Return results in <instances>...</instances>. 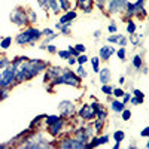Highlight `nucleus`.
I'll list each match as a JSON object with an SVG mask.
<instances>
[{"instance_id": "f257e3e1", "label": "nucleus", "mask_w": 149, "mask_h": 149, "mask_svg": "<svg viewBox=\"0 0 149 149\" xmlns=\"http://www.w3.org/2000/svg\"><path fill=\"white\" fill-rule=\"evenodd\" d=\"M12 81H15V67H6L0 72V86H8L12 84Z\"/></svg>"}, {"instance_id": "f03ea898", "label": "nucleus", "mask_w": 149, "mask_h": 149, "mask_svg": "<svg viewBox=\"0 0 149 149\" xmlns=\"http://www.w3.org/2000/svg\"><path fill=\"white\" fill-rule=\"evenodd\" d=\"M54 84H69V85H78L79 84V78L78 76H74V74L72 72H64L63 76H58L55 79Z\"/></svg>"}, {"instance_id": "7ed1b4c3", "label": "nucleus", "mask_w": 149, "mask_h": 149, "mask_svg": "<svg viewBox=\"0 0 149 149\" xmlns=\"http://www.w3.org/2000/svg\"><path fill=\"white\" fill-rule=\"evenodd\" d=\"M127 6L125 0H109V12H119Z\"/></svg>"}, {"instance_id": "20e7f679", "label": "nucleus", "mask_w": 149, "mask_h": 149, "mask_svg": "<svg viewBox=\"0 0 149 149\" xmlns=\"http://www.w3.org/2000/svg\"><path fill=\"white\" fill-rule=\"evenodd\" d=\"M17 42L19 45H24V43H29V42H34L33 40V36H31V29L26 30V31H22L17 36Z\"/></svg>"}, {"instance_id": "39448f33", "label": "nucleus", "mask_w": 149, "mask_h": 149, "mask_svg": "<svg viewBox=\"0 0 149 149\" xmlns=\"http://www.w3.org/2000/svg\"><path fill=\"white\" fill-rule=\"evenodd\" d=\"M94 113H95V110H94L91 106H88V104H85V106L79 110V115H81L82 118H85V119L93 118V116H94Z\"/></svg>"}, {"instance_id": "423d86ee", "label": "nucleus", "mask_w": 149, "mask_h": 149, "mask_svg": "<svg viewBox=\"0 0 149 149\" xmlns=\"http://www.w3.org/2000/svg\"><path fill=\"white\" fill-rule=\"evenodd\" d=\"M12 21L17 22V24H24L26 22V14L22 10H17L14 15H12Z\"/></svg>"}, {"instance_id": "0eeeda50", "label": "nucleus", "mask_w": 149, "mask_h": 149, "mask_svg": "<svg viewBox=\"0 0 149 149\" xmlns=\"http://www.w3.org/2000/svg\"><path fill=\"white\" fill-rule=\"evenodd\" d=\"M113 52H115V49L112 48V46H103V48L100 49V57L104 58V60H107Z\"/></svg>"}, {"instance_id": "6e6552de", "label": "nucleus", "mask_w": 149, "mask_h": 149, "mask_svg": "<svg viewBox=\"0 0 149 149\" xmlns=\"http://www.w3.org/2000/svg\"><path fill=\"white\" fill-rule=\"evenodd\" d=\"M61 125H63V124H61V119L55 121L54 124H51V125H49V133H51L52 136H57V134L60 133V130H61Z\"/></svg>"}, {"instance_id": "1a4fd4ad", "label": "nucleus", "mask_w": 149, "mask_h": 149, "mask_svg": "<svg viewBox=\"0 0 149 149\" xmlns=\"http://www.w3.org/2000/svg\"><path fill=\"white\" fill-rule=\"evenodd\" d=\"M74 17H76V12H67L66 15H63L60 18V24H67V22H70Z\"/></svg>"}, {"instance_id": "9d476101", "label": "nucleus", "mask_w": 149, "mask_h": 149, "mask_svg": "<svg viewBox=\"0 0 149 149\" xmlns=\"http://www.w3.org/2000/svg\"><path fill=\"white\" fill-rule=\"evenodd\" d=\"M100 81H102L103 84H106V82L110 81V72H109V69H103V70L100 72Z\"/></svg>"}, {"instance_id": "9b49d317", "label": "nucleus", "mask_w": 149, "mask_h": 149, "mask_svg": "<svg viewBox=\"0 0 149 149\" xmlns=\"http://www.w3.org/2000/svg\"><path fill=\"white\" fill-rule=\"evenodd\" d=\"M60 107H61V110H63V113H70V112L73 110V104L70 102H63L60 104Z\"/></svg>"}, {"instance_id": "f8f14e48", "label": "nucleus", "mask_w": 149, "mask_h": 149, "mask_svg": "<svg viewBox=\"0 0 149 149\" xmlns=\"http://www.w3.org/2000/svg\"><path fill=\"white\" fill-rule=\"evenodd\" d=\"M73 143H74V139H64L60 143V148H73Z\"/></svg>"}, {"instance_id": "ddd939ff", "label": "nucleus", "mask_w": 149, "mask_h": 149, "mask_svg": "<svg viewBox=\"0 0 149 149\" xmlns=\"http://www.w3.org/2000/svg\"><path fill=\"white\" fill-rule=\"evenodd\" d=\"M112 109H113L115 112H122L124 110V103H121V102H113L112 103Z\"/></svg>"}, {"instance_id": "4468645a", "label": "nucleus", "mask_w": 149, "mask_h": 149, "mask_svg": "<svg viewBox=\"0 0 149 149\" xmlns=\"http://www.w3.org/2000/svg\"><path fill=\"white\" fill-rule=\"evenodd\" d=\"M60 118L57 116V115H51V116H48L46 118V124H48V125H51V124H54L55 121H58Z\"/></svg>"}, {"instance_id": "2eb2a0df", "label": "nucleus", "mask_w": 149, "mask_h": 149, "mask_svg": "<svg viewBox=\"0 0 149 149\" xmlns=\"http://www.w3.org/2000/svg\"><path fill=\"white\" fill-rule=\"evenodd\" d=\"M113 137H115V140H116V142H121V140H124V131H115Z\"/></svg>"}, {"instance_id": "dca6fc26", "label": "nucleus", "mask_w": 149, "mask_h": 149, "mask_svg": "<svg viewBox=\"0 0 149 149\" xmlns=\"http://www.w3.org/2000/svg\"><path fill=\"white\" fill-rule=\"evenodd\" d=\"M8 97V90L6 86H0V100H3V98Z\"/></svg>"}, {"instance_id": "f3484780", "label": "nucleus", "mask_w": 149, "mask_h": 149, "mask_svg": "<svg viewBox=\"0 0 149 149\" xmlns=\"http://www.w3.org/2000/svg\"><path fill=\"white\" fill-rule=\"evenodd\" d=\"M10 42H12L10 37H6V39H3V40H2V43H0V45H2V48H3V49H6V48H9Z\"/></svg>"}, {"instance_id": "a211bd4d", "label": "nucleus", "mask_w": 149, "mask_h": 149, "mask_svg": "<svg viewBox=\"0 0 149 149\" xmlns=\"http://www.w3.org/2000/svg\"><path fill=\"white\" fill-rule=\"evenodd\" d=\"M133 64H134V67H137V69L142 66V60H140V57H139V55H136V57H134V60H133Z\"/></svg>"}, {"instance_id": "6ab92c4d", "label": "nucleus", "mask_w": 149, "mask_h": 149, "mask_svg": "<svg viewBox=\"0 0 149 149\" xmlns=\"http://www.w3.org/2000/svg\"><path fill=\"white\" fill-rule=\"evenodd\" d=\"M91 63H93V69H94V72H98L100 69H98V58L97 57H94L93 60H91Z\"/></svg>"}, {"instance_id": "aec40b11", "label": "nucleus", "mask_w": 149, "mask_h": 149, "mask_svg": "<svg viewBox=\"0 0 149 149\" xmlns=\"http://www.w3.org/2000/svg\"><path fill=\"white\" fill-rule=\"evenodd\" d=\"M48 3L51 5V8L55 10V12H58V9H60V6L57 5V0H48Z\"/></svg>"}, {"instance_id": "412c9836", "label": "nucleus", "mask_w": 149, "mask_h": 149, "mask_svg": "<svg viewBox=\"0 0 149 149\" xmlns=\"http://www.w3.org/2000/svg\"><path fill=\"white\" fill-rule=\"evenodd\" d=\"M57 2L60 3L61 9H69V2H67V0H57Z\"/></svg>"}, {"instance_id": "4be33fe9", "label": "nucleus", "mask_w": 149, "mask_h": 149, "mask_svg": "<svg viewBox=\"0 0 149 149\" xmlns=\"http://www.w3.org/2000/svg\"><path fill=\"white\" fill-rule=\"evenodd\" d=\"M127 30H128V33H131V34L134 33V30H136V24H134L133 21H130V22H128V26H127Z\"/></svg>"}, {"instance_id": "5701e85b", "label": "nucleus", "mask_w": 149, "mask_h": 149, "mask_svg": "<svg viewBox=\"0 0 149 149\" xmlns=\"http://www.w3.org/2000/svg\"><path fill=\"white\" fill-rule=\"evenodd\" d=\"M130 116H131L130 110H125V109H124V110H122V119H124V121H128Z\"/></svg>"}, {"instance_id": "b1692460", "label": "nucleus", "mask_w": 149, "mask_h": 149, "mask_svg": "<svg viewBox=\"0 0 149 149\" xmlns=\"http://www.w3.org/2000/svg\"><path fill=\"white\" fill-rule=\"evenodd\" d=\"M86 61H88V58H86V55H78V63L79 64H84V63H86Z\"/></svg>"}, {"instance_id": "393cba45", "label": "nucleus", "mask_w": 149, "mask_h": 149, "mask_svg": "<svg viewBox=\"0 0 149 149\" xmlns=\"http://www.w3.org/2000/svg\"><path fill=\"white\" fill-rule=\"evenodd\" d=\"M102 91H103L104 94H112V91H113V90H112V88H110L109 85H103V88H102Z\"/></svg>"}, {"instance_id": "a878e982", "label": "nucleus", "mask_w": 149, "mask_h": 149, "mask_svg": "<svg viewBox=\"0 0 149 149\" xmlns=\"http://www.w3.org/2000/svg\"><path fill=\"white\" fill-rule=\"evenodd\" d=\"M78 74H79V76H81V78H85V76H86V72L84 70V67H82V64H81V66H79V69H78Z\"/></svg>"}, {"instance_id": "bb28decb", "label": "nucleus", "mask_w": 149, "mask_h": 149, "mask_svg": "<svg viewBox=\"0 0 149 149\" xmlns=\"http://www.w3.org/2000/svg\"><path fill=\"white\" fill-rule=\"evenodd\" d=\"M119 39H121V34H116V36H110L109 37V42H119Z\"/></svg>"}, {"instance_id": "cd10ccee", "label": "nucleus", "mask_w": 149, "mask_h": 149, "mask_svg": "<svg viewBox=\"0 0 149 149\" xmlns=\"http://www.w3.org/2000/svg\"><path fill=\"white\" fill-rule=\"evenodd\" d=\"M58 54H60L61 58H69L70 57V51H60Z\"/></svg>"}, {"instance_id": "c85d7f7f", "label": "nucleus", "mask_w": 149, "mask_h": 149, "mask_svg": "<svg viewBox=\"0 0 149 149\" xmlns=\"http://www.w3.org/2000/svg\"><path fill=\"white\" fill-rule=\"evenodd\" d=\"M97 115H98V119H104V118H106V112L98 109V110H97Z\"/></svg>"}, {"instance_id": "c756f323", "label": "nucleus", "mask_w": 149, "mask_h": 149, "mask_svg": "<svg viewBox=\"0 0 149 149\" xmlns=\"http://www.w3.org/2000/svg\"><path fill=\"white\" fill-rule=\"evenodd\" d=\"M109 142V136H103V137L98 139V145H103V143H107Z\"/></svg>"}, {"instance_id": "7c9ffc66", "label": "nucleus", "mask_w": 149, "mask_h": 149, "mask_svg": "<svg viewBox=\"0 0 149 149\" xmlns=\"http://www.w3.org/2000/svg\"><path fill=\"white\" fill-rule=\"evenodd\" d=\"M118 57H119L121 60H124V58H125V49H124V48H121L119 51H118Z\"/></svg>"}, {"instance_id": "2f4dec72", "label": "nucleus", "mask_w": 149, "mask_h": 149, "mask_svg": "<svg viewBox=\"0 0 149 149\" xmlns=\"http://www.w3.org/2000/svg\"><path fill=\"white\" fill-rule=\"evenodd\" d=\"M113 94H115L116 97H122V95H124V91L119 90V88H116V90H113Z\"/></svg>"}, {"instance_id": "473e14b6", "label": "nucleus", "mask_w": 149, "mask_h": 149, "mask_svg": "<svg viewBox=\"0 0 149 149\" xmlns=\"http://www.w3.org/2000/svg\"><path fill=\"white\" fill-rule=\"evenodd\" d=\"M74 49H76L78 52H84V51H85V46H84V45H81V43H78Z\"/></svg>"}, {"instance_id": "72a5a7b5", "label": "nucleus", "mask_w": 149, "mask_h": 149, "mask_svg": "<svg viewBox=\"0 0 149 149\" xmlns=\"http://www.w3.org/2000/svg\"><path fill=\"white\" fill-rule=\"evenodd\" d=\"M134 94L137 95V98H140V100H143V94L139 91V90H134Z\"/></svg>"}, {"instance_id": "f704fd0d", "label": "nucleus", "mask_w": 149, "mask_h": 149, "mask_svg": "<svg viewBox=\"0 0 149 149\" xmlns=\"http://www.w3.org/2000/svg\"><path fill=\"white\" fill-rule=\"evenodd\" d=\"M42 34H46V36H51V34H52V30H51V29H46V30H43V31H42Z\"/></svg>"}, {"instance_id": "c9c22d12", "label": "nucleus", "mask_w": 149, "mask_h": 149, "mask_svg": "<svg viewBox=\"0 0 149 149\" xmlns=\"http://www.w3.org/2000/svg\"><path fill=\"white\" fill-rule=\"evenodd\" d=\"M140 102H143V100H140V98H131V103L133 104H139Z\"/></svg>"}, {"instance_id": "e433bc0d", "label": "nucleus", "mask_w": 149, "mask_h": 149, "mask_svg": "<svg viewBox=\"0 0 149 149\" xmlns=\"http://www.w3.org/2000/svg\"><path fill=\"white\" fill-rule=\"evenodd\" d=\"M95 130H97V131L102 130V121H97V122H95Z\"/></svg>"}, {"instance_id": "4c0bfd02", "label": "nucleus", "mask_w": 149, "mask_h": 149, "mask_svg": "<svg viewBox=\"0 0 149 149\" xmlns=\"http://www.w3.org/2000/svg\"><path fill=\"white\" fill-rule=\"evenodd\" d=\"M140 134H142V136H149V128H145Z\"/></svg>"}, {"instance_id": "58836bf2", "label": "nucleus", "mask_w": 149, "mask_h": 149, "mask_svg": "<svg viewBox=\"0 0 149 149\" xmlns=\"http://www.w3.org/2000/svg\"><path fill=\"white\" fill-rule=\"evenodd\" d=\"M109 31H112V33L116 31V27H115V26H110V27H109Z\"/></svg>"}, {"instance_id": "ea45409f", "label": "nucleus", "mask_w": 149, "mask_h": 149, "mask_svg": "<svg viewBox=\"0 0 149 149\" xmlns=\"http://www.w3.org/2000/svg\"><path fill=\"white\" fill-rule=\"evenodd\" d=\"M48 51L49 52H54L55 51V46H48Z\"/></svg>"}, {"instance_id": "a19ab883", "label": "nucleus", "mask_w": 149, "mask_h": 149, "mask_svg": "<svg viewBox=\"0 0 149 149\" xmlns=\"http://www.w3.org/2000/svg\"><path fill=\"white\" fill-rule=\"evenodd\" d=\"M128 98H130L128 94H124V102H128Z\"/></svg>"}, {"instance_id": "79ce46f5", "label": "nucleus", "mask_w": 149, "mask_h": 149, "mask_svg": "<svg viewBox=\"0 0 149 149\" xmlns=\"http://www.w3.org/2000/svg\"><path fill=\"white\" fill-rule=\"evenodd\" d=\"M61 30H63L64 33H67V30H69V24H67V26H64V27H63V29H61Z\"/></svg>"}, {"instance_id": "37998d69", "label": "nucleus", "mask_w": 149, "mask_h": 149, "mask_svg": "<svg viewBox=\"0 0 149 149\" xmlns=\"http://www.w3.org/2000/svg\"><path fill=\"white\" fill-rule=\"evenodd\" d=\"M67 60H69V63H70V64H74V61H76L74 58H67Z\"/></svg>"}, {"instance_id": "c03bdc74", "label": "nucleus", "mask_w": 149, "mask_h": 149, "mask_svg": "<svg viewBox=\"0 0 149 149\" xmlns=\"http://www.w3.org/2000/svg\"><path fill=\"white\" fill-rule=\"evenodd\" d=\"M79 2H81V3H85V2H88V0H79Z\"/></svg>"}, {"instance_id": "a18cd8bd", "label": "nucleus", "mask_w": 149, "mask_h": 149, "mask_svg": "<svg viewBox=\"0 0 149 149\" xmlns=\"http://www.w3.org/2000/svg\"><path fill=\"white\" fill-rule=\"evenodd\" d=\"M148 148H149V142H148Z\"/></svg>"}]
</instances>
